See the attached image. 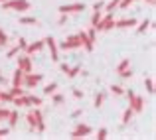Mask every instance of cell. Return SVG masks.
<instances>
[{
  "mask_svg": "<svg viewBox=\"0 0 156 140\" xmlns=\"http://www.w3.org/2000/svg\"><path fill=\"white\" fill-rule=\"evenodd\" d=\"M8 134H10V128H6V126H2V128H0V138H6Z\"/></svg>",
  "mask_w": 156,
  "mask_h": 140,
  "instance_id": "ab89813d",
  "label": "cell"
},
{
  "mask_svg": "<svg viewBox=\"0 0 156 140\" xmlns=\"http://www.w3.org/2000/svg\"><path fill=\"white\" fill-rule=\"evenodd\" d=\"M44 105V99L42 97H36V95L28 93V107H42Z\"/></svg>",
  "mask_w": 156,
  "mask_h": 140,
  "instance_id": "2e32d148",
  "label": "cell"
},
{
  "mask_svg": "<svg viewBox=\"0 0 156 140\" xmlns=\"http://www.w3.org/2000/svg\"><path fill=\"white\" fill-rule=\"evenodd\" d=\"M44 81V73H24V81H22V87L26 89H34L38 87L40 83Z\"/></svg>",
  "mask_w": 156,
  "mask_h": 140,
  "instance_id": "5b68a950",
  "label": "cell"
},
{
  "mask_svg": "<svg viewBox=\"0 0 156 140\" xmlns=\"http://www.w3.org/2000/svg\"><path fill=\"white\" fill-rule=\"evenodd\" d=\"M146 4H148V6H154V0H146Z\"/></svg>",
  "mask_w": 156,
  "mask_h": 140,
  "instance_id": "7dc6e473",
  "label": "cell"
},
{
  "mask_svg": "<svg viewBox=\"0 0 156 140\" xmlns=\"http://www.w3.org/2000/svg\"><path fill=\"white\" fill-rule=\"evenodd\" d=\"M95 32H109L115 28V18H113V12H107V14L101 16V20L95 24Z\"/></svg>",
  "mask_w": 156,
  "mask_h": 140,
  "instance_id": "3957f363",
  "label": "cell"
},
{
  "mask_svg": "<svg viewBox=\"0 0 156 140\" xmlns=\"http://www.w3.org/2000/svg\"><path fill=\"white\" fill-rule=\"evenodd\" d=\"M134 0H121V4H119V8H129L130 4H133Z\"/></svg>",
  "mask_w": 156,
  "mask_h": 140,
  "instance_id": "60d3db41",
  "label": "cell"
},
{
  "mask_svg": "<svg viewBox=\"0 0 156 140\" xmlns=\"http://www.w3.org/2000/svg\"><path fill=\"white\" fill-rule=\"evenodd\" d=\"M6 46H8V34H4L0 30V47H6Z\"/></svg>",
  "mask_w": 156,
  "mask_h": 140,
  "instance_id": "d6a6232c",
  "label": "cell"
},
{
  "mask_svg": "<svg viewBox=\"0 0 156 140\" xmlns=\"http://www.w3.org/2000/svg\"><path fill=\"white\" fill-rule=\"evenodd\" d=\"M71 95H73L75 99H83V91H81V89H73Z\"/></svg>",
  "mask_w": 156,
  "mask_h": 140,
  "instance_id": "f35d334b",
  "label": "cell"
},
{
  "mask_svg": "<svg viewBox=\"0 0 156 140\" xmlns=\"http://www.w3.org/2000/svg\"><path fill=\"white\" fill-rule=\"evenodd\" d=\"M8 114H10V109H6V107H0V121H6Z\"/></svg>",
  "mask_w": 156,
  "mask_h": 140,
  "instance_id": "836d02e7",
  "label": "cell"
},
{
  "mask_svg": "<svg viewBox=\"0 0 156 140\" xmlns=\"http://www.w3.org/2000/svg\"><path fill=\"white\" fill-rule=\"evenodd\" d=\"M103 6H105V2H103V0H99V2L93 4V10H103Z\"/></svg>",
  "mask_w": 156,
  "mask_h": 140,
  "instance_id": "b9f144b4",
  "label": "cell"
},
{
  "mask_svg": "<svg viewBox=\"0 0 156 140\" xmlns=\"http://www.w3.org/2000/svg\"><path fill=\"white\" fill-rule=\"evenodd\" d=\"M0 83H6V79H4V75L0 73Z\"/></svg>",
  "mask_w": 156,
  "mask_h": 140,
  "instance_id": "bcb514c9",
  "label": "cell"
},
{
  "mask_svg": "<svg viewBox=\"0 0 156 140\" xmlns=\"http://www.w3.org/2000/svg\"><path fill=\"white\" fill-rule=\"evenodd\" d=\"M119 75H121L122 79H130V77H133V67L125 69V71H122V73H119Z\"/></svg>",
  "mask_w": 156,
  "mask_h": 140,
  "instance_id": "e575fe53",
  "label": "cell"
},
{
  "mask_svg": "<svg viewBox=\"0 0 156 140\" xmlns=\"http://www.w3.org/2000/svg\"><path fill=\"white\" fill-rule=\"evenodd\" d=\"M59 14H79V12H85L87 10V6H85L83 2H73V4H61L59 8Z\"/></svg>",
  "mask_w": 156,
  "mask_h": 140,
  "instance_id": "52a82bcc",
  "label": "cell"
},
{
  "mask_svg": "<svg viewBox=\"0 0 156 140\" xmlns=\"http://www.w3.org/2000/svg\"><path fill=\"white\" fill-rule=\"evenodd\" d=\"M101 16H103V10H93V16H91V26H95V24L99 22Z\"/></svg>",
  "mask_w": 156,
  "mask_h": 140,
  "instance_id": "f1b7e54d",
  "label": "cell"
},
{
  "mask_svg": "<svg viewBox=\"0 0 156 140\" xmlns=\"http://www.w3.org/2000/svg\"><path fill=\"white\" fill-rule=\"evenodd\" d=\"M79 40H81V47L85 49V51H93V47H95V42H91V38L87 36V32H79Z\"/></svg>",
  "mask_w": 156,
  "mask_h": 140,
  "instance_id": "4fadbf2b",
  "label": "cell"
},
{
  "mask_svg": "<svg viewBox=\"0 0 156 140\" xmlns=\"http://www.w3.org/2000/svg\"><path fill=\"white\" fill-rule=\"evenodd\" d=\"M36 132H38V134H44V132H46V122H44V121L36 126Z\"/></svg>",
  "mask_w": 156,
  "mask_h": 140,
  "instance_id": "74e56055",
  "label": "cell"
},
{
  "mask_svg": "<svg viewBox=\"0 0 156 140\" xmlns=\"http://www.w3.org/2000/svg\"><path fill=\"white\" fill-rule=\"evenodd\" d=\"M0 91H2V89H0Z\"/></svg>",
  "mask_w": 156,
  "mask_h": 140,
  "instance_id": "681fc988",
  "label": "cell"
},
{
  "mask_svg": "<svg viewBox=\"0 0 156 140\" xmlns=\"http://www.w3.org/2000/svg\"><path fill=\"white\" fill-rule=\"evenodd\" d=\"M12 99L10 91H0V105H12Z\"/></svg>",
  "mask_w": 156,
  "mask_h": 140,
  "instance_id": "ffe728a7",
  "label": "cell"
},
{
  "mask_svg": "<svg viewBox=\"0 0 156 140\" xmlns=\"http://www.w3.org/2000/svg\"><path fill=\"white\" fill-rule=\"evenodd\" d=\"M129 67H130V59H129V57H125V59H122L121 63H119L117 67H115V73L119 75V73H122L125 69H129Z\"/></svg>",
  "mask_w": 156,
  "mask_h": 140,
  "instance_id": "d6986e66",
  "label": "cell"
},
{
  "mask_svg": "<svg viewBox=\"0 0 156 140\" xmlns=\"http://www.w3.org/2000/svg\"><path fill=\"white\" fill-rule=\"evenodd\" d=\"M57 47H59V49H65V51H71V49H79V47H81V40H79V36H77V34L67 36V38H65Z\"/></svg>",
  "mask_w": 156,
  "mask_h": 140,
  "instance_id": "ba28073f",
  "label": "cell"
},
{
  "mask_svg": "<svg viewBox=\"0 0 156 140\" xmlns=\"http://www.w3.org/2000/svg\"><path fill=\"white\" fill-rule=\"evenodd\" d=\"M119 4H121V0H111L109 4H105V6H103V10L105 12H113L115 8H119Z\"/></svg>",
  "mask_w": 156,
  "mask_h": 140,
  "instance_id": "4316f807",
  "label": "cell"
},
{
  "mask_svg": "<svg viewBox=\"0 0 156 140\" xmlns=\"http://www.w3.org/2000/svg\"><path fill=\"white\" fill-rule=\"evenodd\" d=\"M59 69H61V71H63V73H67V69H69V65H67V63H61V65H59Z\"/></svg>",
  "mask_w": 156,
  "mask_h": 140,
  "instance_id": "f6af8a7d",
  "label": "cell"
},
{
  "mask_svg": "<svg viewBox=\"0 0 156 140\" xmlns=\"http://www.w3.org/2000/svg\"><path fill=\"white\" fill-rule=\"evenodd\" d=\"M22 81H24V71L20 67H16L14 75H12V85H20L22 87Z\"/></svg>",
  "mask_w": 156,
  "mask_h": 140,
  "instance_id": "9a60e30c",
  "label": "cell"
},
{
  "mask_svg": "<svg viewBox=\"0 0 156 140\" xmlns=\"http://www.w3.org/2000/svg\"><path fill=\"white\" fill-rule=\"evenodd\" d=\"M42 121H44V113L40 110V107H34V109L26 114V122H28V126H30V130H36V126Z\"/></svg>",
  "mask_w": 156,
  "mask_h": 140,
  "instance_id": "277c9868",
  "label": "cell"
},
{
  "mask_svg": "<svg viewBox=\"0 0 156 140\" xmlns=\"http://www.w3.org/2000/svg\"><path fill=\"white\" fill-rule=\"evenodd\" d=\"M144 87H146V93H148V95H154L156 89H154V79H152V77H146V79H144Z\"/></svg>",
  "mask_w": 156,
  "mask_h": 140,
  "instance_id": "7402d4cb",
  "label": "cell"
},
{
  "mask_svg": "<svg viewBox=\"0 0 156 140\" xmlns=\"http://www.w3.org/2000/svg\"><path fill=\"white\" fill-rule=\"evenodd\" d=\"M55 91H57V83H55V81H51V83H48L46 87H44V95H51Z\"/></svg>",
  "mask_w": 156,
  "mask_h": 140,
  "instance_id": "d4e9b609",
  "label": "cell"
},
{
  "mask_svg": "<svg viewBox=\"0 0 156 140\" xmlns=\"http://www.w3.org/2000/svg\"><path fill=\"white\" fill-rule=\"evenodd\" d=\"M2 10H14V12H26L30 10V2L28 0H4L0 2Z\"/></svg>",
  "mask_w": 156,
  "mask_h": 140,
  "instance_id": "7a4b0ae2",
  "label": "cell"
},
{
  "mask_svg": "<svg viewBox=\"0 0 156 140\" xmlns=\"http://www.w3.org/2000/svg\"><path fill=\"white\" fill-rule=\"evenodd\" d=\"M44 47H46V42H44V40H40V42H32V44H28V46H26L24 53H28V55H34V53L44 51Z\"/></svg>",
  "mask_w": 156,
  "mask_h": 140,
  "instance_id": "8fae6325",
  "label": "cell"
},
{
  "mask_svg": "<svg viewBox=\"0 0 156 140\" xmlns=\"http://www.w3.org/2000/svg\"><path fill=\"white\" fill-rule=\"evenodd\" d=\"M133 117H134V110L130 109V107H126V109H125V113H122V117H121V122H122V124H129Z\"/></svg>",
  "mask_w": 156,
  "mask_h": 140,
  "instance_id": "ac0fdd59",
  "label": "cell"
},
{
  "mask_svg": "<svg viewBox=\"0 0 156 140\" xmlns=\"http://www.w3.org/2000/svg\"><path fill=\"white\" fill-rule=\"evenodd\" d=\"M93 132V128L89 124H83V122H77L75 124V128L69 132V138H73V140H79V138H85V136H89V134Z\"/></svg>",
  "mask_w": 156,
  "mask_h": 140,
  "instance_id": "8992f818",
  "label": "cell"
},
{
  "mask_svg": "<svg viewBox=\"0 0 156 140\" xmlns=\"http://www.w3.org/2000/svg\"><path fill=\"white\" fill-rule=\"evenodd\" d=\"M20 26H38V18H34V16H22L20 18Z\"/></svg>",
  "mask_w": 156,
  "mask_h": 140,
  "instance_id": "e0dca14e",
  "label": "cell"
},
{
  "mask_svg": "<svg viewBox=\"0 0 156 140\" xmlns=\"http://www.w3.org/2000/svg\"><path fill=\"white\" fill-rule=\"evenodd\" d=\"M16 61H18V67L22 69L24 73H30L32 71V55H28V53H22V55H16Z\"/></svg>",
  "mask_w": 156,
  "mask_h": 140,
  "instance_id": "30bf717a",
  "label": "cell"
},
{
  "mask_svg": "<svg viewBox=\"0 0 156 140\" xmlns=\"http://www.w3.org/2000/svg\"><path fill=\"white\" fill-rule=\"evenodd\" d=\"M79 73H81V67H79V65H75V67H69L65 75H67L69 79H73V77H77V75H79Z\"/></svg>",
  "mask_w": 156,
  "mask_h": 140,
  "instance_id": "484cf974",
  "label": "cell"
},
{
  "mask_svg": "<svg viewBox=\"0 0 156 140\" xmlns=\"http://www.w3.org/2000/svg\"><path fill=\"white\" fill-rule=\"evenodd\" d=\"M107 136H109V130H107L105 126H103V128H99V130H97V136H95V138H97V140H105Z\"/></svg>",
  "mask_w": 156,
  "mask_h": 140,
  "instance_id": "1f68e13d",
  "label": "cell"
},
{
  "mask_svg": "<svg viewBox=\"0 0 156 140\" xmlns=\"http://www.w3.org/2000/svg\"><path fill=\"white\" fill-rule=\"evenodd\" d=\"M12 97H20V95H26V89H22L20 85H12V89H8Z\"/></svg>",
  "mask_w": 156,
  "mask_h": 140,
  "instance_id": "603a6c76",
  "label": "cell"
},
{
  "mask_svg": "<svg viewBox=\"0 0 156 140\" xmlns=\"http://www.w3.org/2000/svg\"><path fill=\"white\" fill-rule=\"evenodd\" d=\"M0 2H4V0H0Z\"/></svg>",
  "mask_w": 156,
  "mask_h": 140,
  "instance_id": "c3c4849f",
  "label": "cell"
},
{
  "mask_svg": "<svg viewBox=\"0 0 156 140\" xmlns=\"http://www.w3.org/2000/svg\"><path fill=\"white\" fill-rule=\"evenodd\" d=\"M18 53H20V47H18V46H14V47H10V49L6 51V57H8V59H14Z\"/></svg>",
  "mask_w": 156,
  "mask_h": 140,
  "instance_id": "f546056e",
  "label": "cell"
},
{
  "mask_svg": "<svg viewBox=\"0 0 156 140\" xmlns=\"http://www.w3.org/2000/svg\"><path fill=\"white\" fill-rule=\"evenodd\" d=\"M150 24H152V20H148V18H144V20H142V22L140 24H136V32H138V34H144V32L146 30H148V28H150Z\"/></svg>",
  "mask_w": 156,
  "mask_h": 140,
  "instance_id": "44dd1931",
  "label": "cell"
},
{
  "mask_svg": "<svg viewBox=\"0 0 156 140\" xmlns=\"http://www.w3.org/2000/svg\"><path fill=\"white\" fill-rule=\"evenodd\" d=\"M65 22H67V14H61V16H59V20H57V26H63Z\"/></svg>",
  "mask_w": 156,
  "mask_h": 140,
  "instance_id": "7bdbcfd3",
  "label": "cell"
},
{
  "mask_svg": "<svg viewBox=\"0 0 156 140\" xmlns=\"http://www.w3.org/2000/svg\"><path fill=\"white\" fill-rule=\"evenodd\" d=\"M51 103H53L55 107L63 105V95H59V93H51Z\"/></svg>",
  "mask_w": 156,
  "mask_h": 140,
  "instance_id": "83f0119b",
  "label": "cell"
},
{
  "mask_svg": "<svg viewBox=\"0 0 156 140\" xmlns=\"http://www.w3.org/2000/svg\"><path fill=\"white\" fill-rule=\"evenodd\" d=\"M87 36L91 38V42H95V40H97V32H95V28H93V26L87 30Z\"/></svg>",
  "mask_w": 156,
  "mask_h": 140,
  "instance_id": "d590c367",
  "label": "cell"
},
{
  "mask_svg": "<svg viewBox=\"0 0 156 140\" xmlns=\"http://www.w3.org/2000/svg\"><path fill=\"white\" fill-rule=\"evenodd\" d=\"M16 46L20 47V51H24V49H26V46H28V42H26V38H20L18 40V44H16Z\"/></svg>",
  "mask_w": 156,
  "mask_h": 140,
  "instance_id": "8d00e7d4",
  "label": "cell"
},
{
  "mask_svg": "<svg viewBox=\"0 0 156 140\" xmlns=\"http://www.w3.org/2000/svg\"><path fill=\"white\" fill-rule=\"evenodd\" d=\"M125 95H126V99H129V107L134 110V114L144 110V99H142L140 95H134V91H130V89H125Z\"/></svg>",
  "mask_w": 156,
  "mask_h": 140,
  "instance_id": "6da1fadb",
  "label": "cell"
},
{
  "mask_svg": "<svg viewBox=\"0 0 156 140\" xmlns=\"http://www.w3.org/2000/svg\"><path fill=\"white\" fill-rule=\"evenodd\" d=\"M103 103H105V93H97L95 95V101H93V107H95V109H101Z\"/></svg>",
  "mask_w": 156,
  "mask_h": 140,
  "instance_id": "cb8c5ba5",
  "label": "cell"
},
{
  "mask_svg": "<svg viewBox=\"0 0 156 140\" xmlns=\"http://www.w3.org/2000/svg\"><path fill=\"white\" fill-rule=\"evenodd\" d=\"M81 113H83V110H81V109L73 110V113H71V118H79V117H81Z\"/></svg>",
  "mask_w": 156,
  "mask_h": 140,
  "instance_id": "ee69618b",
  "label": "cell"
},
{
  "mask_svg": "<svg viewBox=\"0 0 156 140\" xmlns=\"http://www.w3.org/2000/svg\"><path fill=\"white\" fill-rule=\"evenodd\" d=\"M138 24L136 18H122V20H115V28L119 30H129V28H134Z\"/></svg>",
  "mask_w": 156,
  "mask_h": 140,
  "instance_id": "7c38bea8",
  "label": "cell"
},
{
  "mask_svg": "<svg viewBox=\"0 0 156 140\" xmlns=\"http://www.w3.org/2000/svg\"><path fill=\"white\" fill-rule=\"evenodd\" d=\"M111 93L113 95H125V87L122 85H111Z\"/></svg>",
  "mask_w": 156,
  "mask_h": 140,
  "instance_id": "4dcf8cb0",
  "label": "cell"
},
{
  "mask_svg": "<svg viewBox=\"0 0 156 140\" xmlns=\"http://www.w3.org/2000/svg\"><path fill=\"white\" fill-rule=\"evenodd\" d=\"M46 47L50 49V57H51V61H59V47H57V42H55V38H51V36H48L46 40Z\"/></svg>",
  "mask_w": 156,
  "mask_h": 140,
  "instance_id": "9c48e42d",
  "label": "cell"
},
{
  "mask_svg": "<svg viewBox=\"0 0 156 140\" xmlns=\"http://www.w3.org/2000/svg\"><path fill=\"white\" fill-rule=\"evenodd\" d=\"M18 118H20V114H18V110H10V114H8V128L10 130H14L16 126H18Z\"/></svg>",
  "mask_w": 156,
  "mask_h": 140,
  "instance_id": "5bb4252c",
  "label": "cell"
}]
</instances>
